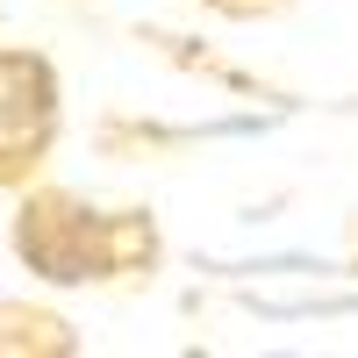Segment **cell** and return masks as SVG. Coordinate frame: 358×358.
<instances>
[{"label": "cell", "mask_w": 358, "mask_h": 358, "mask_svg": "<svg viewBox=\"0 0 358 358\" xmlns=\"http://www.w3.org/2000/svg\"><path fill=\"white\" fill-rule=\"evenodd\" d=\"M57 129V79L43 57L29 50H0V179L29 172L50 151Z\"/></svg>", "instance_id": "obj_2"}, {"label": "cell", "mask_w": 358, "mask_h": 358, "mask_svg": "<svg viewBox=\"0 0 358 358\" xmlns=\"http://www.w3.org/2000/svg\"><path fill=\"white\" fill-rule=\"evenodd\" d=\"M15 244L43 280H65V287L72 280H122L158 258V236L143 215H101V208H79L65 194L29 201L15 222Z\"/></svg>", "instance_id": "obj_1"}]
</instances>
